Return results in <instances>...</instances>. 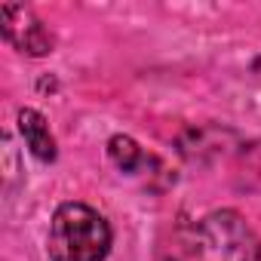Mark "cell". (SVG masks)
I'll return each mask as SVG.
<instances>
[{
    "label": "cell",
    "instance_id": "obj_3",
    "mask_svg": "<svg viewBox=\"0 0 261 261\" xmlns=\"http://www.w3.org/2000/svg\"><path fill=\"white\" fill-rule=\"evenodd\" d=\"M0 28L4 37L28 56H46L53 53V34L43 28L40 19L31 16V10L19 7V4H4L0 7Z\"/></svg>",
    "mask_w": 261,
    "mask_h": 261
},
{
    "label": "cell",
    "instance_id": "obj_2",
    "mask_svg": "<svg viewBox=\"0 0 261 261\" xmlns=\"http://www.w3.org/2000/svg\"><path fill=\"white\" fill-rule=\"evenodd\" d=\"M261 240L233 209H218L197 224V261H258Z\"/></svg>",
    "mask_w": 261,
    "mask_h": 261
},
{
    "label": "cell",
    "instance_id": "obj_5",
    "mask_svg": "<svg viewBox=\"0 0 261 261\" xmlns=\"http://www.w3.org/2000/svg\"><path fill=\"white\" fill-rule=\"evenodd\" d=\"M108 154H111L114 166L123 169V172H136V169L142 166V160H145L142 148L129 139V136H114V139L108 142Z\"/></svg>",
    "mask_w": 261,
    "mask_h": 261
},
{
    "label": "cell",
    "instance_id": "obj_1",
    "mask_svg": "<svg viewBox=\"0 0 261 261\" xmlns=\"http://www.w3.org/2000/svg\"><path fill=\"white\" fill-rule=\"evenodd\" d=\"M108 249H111V227L95 209L83 203H65L56 209L49 224L53 261H101Z\"/></svg>",
    "mask_w": 261,
    "mask_h": 261
},
{
    "label": "cell",
    "instance_id": "obj_4",
    "mask_svg": "<svg viewBox=\"0 0 261 261\" xmlns=\"http://www.w3.org/2000/svg\"><path fill=\"white\" fill-rule=\"evenodd\" d=\"M19 133L37 160H43V163L56 160V139L49 133V123L43 120V114H37L34 108H25L19 114Z\"/></svg>",
    "mask_w": 261,
    "mask_h": 261
}]
</instances>
